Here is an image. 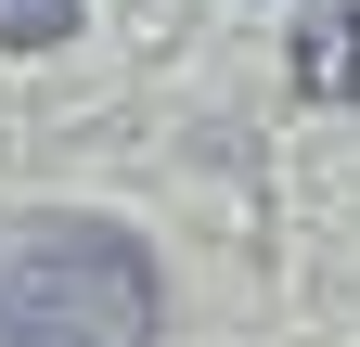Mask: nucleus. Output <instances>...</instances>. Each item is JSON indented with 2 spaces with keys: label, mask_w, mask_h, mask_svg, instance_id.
<instances>
[{
  "label": "nucleus",
  "mask_w": 360,
  "mask_h": 347,
  "mask_svg": "<svg viewBox=\"0 0 360 347\" xmlns=\"http://www.w3.org/2000/svg\"><path fill=\"white\" fill-rule=\"evenodd\" d=\"M296 77H309V91H347V77H360V26L322 13V52H296Z\"/></svg>",
  "instance_id": "nucleus-3"
},
{
  "label": "nucleus",
  "mask_w": 360,
  "mask_h": 347,
  "mask_svg": "<svg viewBox=\"0 0 360 347\" xmlns=\"http://www.w3.org/2000/svg\"><path fill=\"white\" fill-rule=\"evenodd\" d=\"M77 26V0H0V52H52Z\"/></svg>",
  "instance_id": "nucleus-2"
},
{
  "label": "nucleus",
  "mask_w": 360,
  "mask_h": 347,
  "mask_svg": "<svg viewBox=\"0 0 360 347\" xmlns=\"http://www.w3.org/2000/svg\"><path fill=\"white\" fill-rule=\"evenodd\" d=\"M0 347H155V257L116 219L13 206L0 219Z\"/></svg>",
  "instance_id": "nucleus-1"
}]
</instances>
